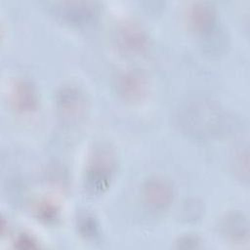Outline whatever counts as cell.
<instances>
[{
	"instance_id": "6da1fadb",
	"label": "cell",
	"mask_w": 250,
	"mask_h": 250,
	"mask_svg": "<svg viewBox=\"0 0 250 250\" xmlns=\"http://www.w3.org/2000/svg\"><path fill=\"white\" fill-rule=\"evenodd\" d=\"M223 118V111L216 103L199 99L189 102L182 109L180 123L189 134L207 136L220 130Z\"/></svg>"
},
{
	"instance_id": "7a4b0ae2",
	"label": "cell",
	"mask_w": 250,
	"mask_h": 250,
	"mask_svg": "<svg viewBox=\"0 0 250 250\" xmlns=\"http://www.w3.org/2000/svg\"><path fill=\"white\" fill-rule=\"evenodd\" d=\"M116 159L113 151L102 146L94 151L86 171V188L94 194L103 193L109 186L114 170Z\"/></svg>"
},
{
	"instance_id": "3957f363",
	"label": "cell",
	"mask_w": 250,
	"mask_h": 250,
	"mask_svg": "<svg viewBox=\"0 0 250 250\" xmlns=\"http://www.w3.org/2000/svg\"><path fill=\"white\" fill-rule=\"evenodd\" d=\"M145 203L154 211L167 209L174 199V188L171 183L162 177H151L142 188Z\"/></svg>"
},
{
	"instance_id": "277c9868",
	"label": "cell",
	"mask_w": 250,
	"mask_h": 250,
	"mask_svg": "<svg viewBox=\"0 0 250 250\" xmlns=\"http://www.w3.org/2000/svg\"><path fill=\"white\" fill-rule=\"evenodd\" d=\"M119 48L130 54L143 53L148 46V36L146 30L137 22L129 21L122 24L117 31Z\"/></svg>"
},
{
	"instance_id": "5b68a950",
	"label": "cell",
	"mask_w": 250,
	"mask_h": 250,
	"mask_svg": "<svg viewBox=\"0 0 250 250\" xmlns=\"http://www.w3.org/2000/svg\"><path fill=\"white\" fill-rule=\"evenodd\" d=\"M57 107L62 117L77 119L85 112L86 98L78 88L66 86L58 92Z\"/></svg>"
},
{
	"instance_id": "8992f818",
	"label": "cell",
	"mask_w": 250,
	"mask_h": 250,
	"mask_svg": "<svg viewBox=\"0 0 250 250\" xmlns=\"http://www.w3.org/2000/svg\"><path fill=\"white\" fill-rule=\"evenodd\" d=\"M55 13L64 21L81 25L90 22L96 16L97 8L93 2H60L55 4Z\"/></svg>"
},
{
	"instance_id": "52a82bcc",
	"label": "cell",
	"mask_w": 250,
	"mask_h": 250,
	"mask_svg": "<svg viewBox=\"0 0 250 250\" xmlns=\"http://www.w3.org/2000/svg\"><path fill=\"white\" fill-rule=\"evenodd\" d=\"M116 88L119 95L127 101L141 100L146 93L147 81L138 70H128L121 73L117 79Z\"/></svg>"
},
{
	"instance_id": "ba28073f",
	"label": "cell",
	"mask_w": 250,
	"mask_h": 250,
	"mask_svg": "<svg viewBox=\"0 0 250 250\" xmlns=\"http://www.w3.org/2000/svg\"><path fill=\"white\" fill-rule=\"evenodd\" d=\"M188 18L191 29L200 35L212 31L217 21L216 10L212 4L207 2L193 3L188 11Z\"/></svg>"
},
{
	"instance_id": "9c48e42d",
	"label": "cell",
	"mask_w": 250,
	"mask_h": 250,
	"mask_svg": "<svg viewBox=\"0 0 250 250\" xmlns=\"http://www.w3.org/2000/svg\"><path fill=\"white\" fill-rule=\"evenodd\" d=\"M12 103L21 112L31 111L37 106V94L30 82L19 81L12 91Z\"/></svg>"
},
{
	"instance_id": "30bf717a",
	"label": "cell",
	"mask_w": 250,
	"mask_h": 250,
	"mask_svg": "<svg viewBox=\"0 0 250 250\" xmlns=\"http://www.w3.org/2000/svg\"><path fill=\"white\" fill-rule=\"evenodd\" d=\"M222 228L224 233L233 241H244L248 238V222L241 213H232L227 216Z\"/></svg>"
},
{
	"instance_id": "8fae6325",
	"label": "cell",
	"mask_w": 250,
	"mask_h": 250,
	"mask_svg": "<svg viewBox=\"0 0 250 250\" xmlns=\"http://www.w3.org/2000/svg\"><path fill=\"white\" fill-rule=\"evenodd\" d=\"M248 150L247 148L244 150H241L238 152L234 158L233 161V170L239 179L248 180V171H249V166H248Z\"/></svg>"
},
{
	"instance_id": "7c38bea8",
	"label": "cell",
	"mask_w": 250,
	"mask_h": 250,
	"mask_svg": "<svg viewBox=\"0 0 250 250\" xmlns=\"http://www.w3.org/2000/svg\"><path fill=\"white\" fill-rule=\"evenodd\" d=\"M199 242L200 241L197 237L192 235H188V236H183L182 238L179 239L178 246L184 247V248H196L198 247Z\"/></svg>"
}]
</instances>
